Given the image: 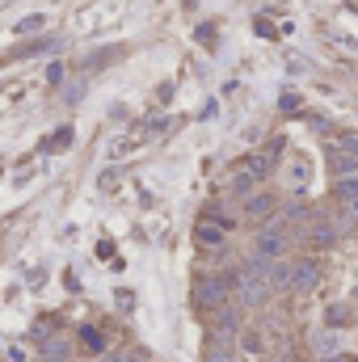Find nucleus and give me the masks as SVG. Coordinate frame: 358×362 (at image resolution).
<instances>
[{
    "mask_svg": "<svg viewBox=\"0 0 358 362\" xmlns=\"http://www.w3.org/2000/svg\"><path fill=\"white\" fill-rule=\"evenodd\" d=\"M316 282H321V262H316V257L291 262V291H312Z\"/></svg>",
    "mask_w": 358,
    "mask_h": 362,
    "instance_id": "423d86ee",
    "label": "nucleus"
},
{
    "mask_svg": "<svg viewBox=\"0 0 358 362\" xmlns=\"http://www.w3.org/2000/svg\"><path fill=\"white\" fill-rule=\"evenodd\" d=\"M325 362H358V358H354V354H342V350H337L333 358H325Z\"/></svg>",
    "mask_w": 358,
    "mask_h": 362,
    "instance_id": "393cba45",
    "label": "nucleus"
},
{
    "mask_svg": "<svg viewBox=\"0 0 358 362\" xmlns=\"http://www.w3.org/2000/svg\"><path fill=\"white\" fill-rule=\"evenodd\" d=\"M76 333H81V350L93 354V358H101V354L110 350V333H105L101 325H81Z\"/></svg>",
    "mask_w": 358,
    "mask_h": 362,
    "instance_id": "1a4fd4ad",
    "label": "nucleus"
},
{
    "mask_svg": "<svg viewBox=\"0 0 358 362\" xmlns=\"http://www.w3.org/2000/svg\"><path fill=\"white\" fill-rule=\"evenodd\" d=\"M253 185H258V177H253L249 169H236V173H232V194L249 198V194H253Z\"/></svg>",
    "mask_w": 358,
    "mask_h": 362,
    "instance_id": "a211bd4d",
    "label": "nucleus"
},
{
    "mask_svg": "<svg viewBox=\"0 0 358 362\" xmlns=\"http://www.w3.org/2000/svg\"><path fill=\"white\" fill-rule=\"evenodd\" d=\"M224 236H228V232H224L219 223H207V219H198V228H194V240H198L202 249H219Z\"/></svg>",
    "mask_w": 358,
    "mask_h": 362,
    "instance_id": "ddd939ff",
    "label": "nucleus"
},
{
    "mask_svg": "<svg viewBox=\"0 0 358 362\" xmlns=\"http://www.w3.org/2000/svg\"><path fill=\"white\" fill-rule=\"evenodd\" d=\"M337 350H342V346H337L333 333H316V354H321V358H333Z\"/></svg>",
    "mask_w": 358,
    "mask_h": 362,
    "instance_id": "aec40b11",
    "label": "nucleus"
},
{
    "mask_svg": "<svg viewBox=\"0 0 358 362\" xmlns=\"http://www.w3.org/2000/svg\"><path fill=\"white\" fill-rule=\"evenodd\" d=\"M148 362H152V358H148Z\"/></svg>",
    "mask_w": 358,
    "mask_h": 362,
    "instance_id": "bb28decb",
    "label": "nucleus"
},
{
    "mask_svg": "<svg viewBox=\"0 0 358 362\" xmlns=\"http://www.w3.org/2000/svg\"><path fill=\"white\" fill-rule=\"evenodd\" d=\"M38 51H51V38H42V42H25V47H17V51H13V59H21V55H38Z\"/></svg>",
    "mask_w": 358,
    "mask_h": 362,
    "instance_id": "412c9836",
    "label": "nucleus"
},
{
    "mask_svg": "<svg viewBox=\"0 0 358 362\" xmlns=\"http://www.w3.org/2000/svg\"><path fill=\"white\" fill-rule=\"evenodd\" d=\"M34 362H72L68 358V341H47V346H38V358Z\"/></svg>",
    "mask_w": 358,
    "mask_h": 362,
    "instance_id": "dca6fc26",
    "label": "nucleus"
},
{
    "mask_svg": "<svg viewBox=\"0 0 358 362\" xmlns=\"http://www.w3.org/2000/svg\"><path fill=\"white\" fill-rule=\"evenodd\" d=\"M304 236L312 240V249H329V245H337V240H342V232H337V223H333L329 215H316V219H312V228H308Z\"/></svg>",
    "mask_w": 358,
    "mask_h": 362,
    "instance_id": "0eeeda50",
    "label": "nucleus"
},
{
    "mask_svg": "<svg viewBox=\"0 0 358 362\" xmlns=\"http://www.w3.org/2000/svg\"><path fill=\"white\" fill-rule=\"evenodd\" d=\"M114 299H118V312H135V295L131 291H118Z\"/></svg>",
    "mask_w": 358,
    "mask_h": 362,
    "instance_id": "4be33fe9",
    "label": "nucleus"
},
{
    "mask_svg": "<svg viewBox=\"0 0 358 362\" xmlns=\"http://www.w3.org/2000/svg\"><path fill=\"white\" fill-rule=\"evenodd\" d=\"M245 219H253V223H274V219H278V198H274V194H266V189H262V194H249V198H245Z\"/></svg>",
    "mask_w": 358,
    "mask_h": 362,
    "instance_id": "39448f33",
    "label": "nucleus"
},
{
    "mask_svg": "<svg viewBox=\"0 0 358 362\" xmlns=\"http://www.w3.org/2000/svg\"><path fill=\"white\" fill-rule=\"evenodd\" d=\"M258 362H295L291 354H266V358H258Z\"/></svg>",
    "mask_w": 358,
    "mask_h": 362,
    "instance_id": "b1692460",
    "label": "nucleus"
},
{
    "mask_svg": "<svg viewBox=\"0 0 358 362\" xmlns=\"http://www.w3.org/2000/svg\"><path fill=\"white\" fill-rule=\"evenodd\" d=\"M236 362H253V358H236Z\"/></svg>",
    "mask_w": 358,
    "mask_h": 362,
    "instance_id": "a878e982",
    "label": "nucleus"
},
{
    "mask_svg": "<svg viewBox=\"0 0 358 362\" xmlns=\"http://www.w3.org/2000/svg\"><path fill=\"white\" fill-rule=\"evenodd\" d=\"M68 144H72V127H59V131H51V139H47L42 148H47V152H64Z\"/></svg>",
    "mask_w": 358,
    "mask_h": 362,
    "instance_id": "6ab92c4d",
    "label": "nucleus"
},
{
    "mask_svg": "<svg viewBox=\"0 0 358 362\" xmlns=\"http://www.w3.org/2000/svg\"><path fill=\"white\" fill-rule=\"evenodd\" d=\"M291 253V236H287V228L274 219V223H262V232H258V240H253V257H262V262H282Z\"/></svg>",
    "mask_w": 358,
    "mask_h": 362,
    "instance_id": "20e7f679",
    "label": "nucleus"
},
{
    "mask_svg": "<svg viewBox=\"0 0 358 362\" xmlns=\"http://www.w3.org/2000/svg\"><path fill=\"white\" fill-rule=\"evenodd\" d=\"M266 282H270L274 295H278V291H291V257H282V262H266Z\"/></svg>",
    "mask_w": 358,
    "mask_h": 362,
    "instance_id": "f8f14e48",
    "label": "nucleus"
},
{
    "mask_svg": "<svg viewBox=\"0 0 358 362\" xmlns=\"http://www.w3.org/2000/svg\"><path fill=\"white\" fill-rule=\"evenodd\" d=\"M228 282H232V295L245 312H262L270 303V295H274L266 282V262L262 257H249L236 274H228Z\"/></svg>",
    "mask_w": 358,
    "mask_h": 362,
    "instance_id": "f257e3e1",
    "label": "nucleus"
},
{
    "mask_svg": "<svg viewBox=\"0 0 358 362\" xmlns=\"http://www.w3.org/2000/svg\"><path fill=\"white\" fill-rule=\"evenodd\" d=\"M245 308L241 303H224L207 316V341H224V346H236V337L245 333Z\"/></svg>",
    "mask_w": 358,
    "mask_h": 362,
    "instance_id": "7ed1b4c3",
    "label": "nucleus"
},
{
    "mask_svg": "<svg viewBox=\"0 0 358 362\" xmlns=\"http://www.w3.org/2000/svg\"><path fill=\"white\" fill-rule=\"evenodd\" d=\"M101 362H148V354L144 350H131V346H110L101 354Z\"/></svg>",
    "mask_w": 358,
    "mask_h": 362,
    "instance_id": "2eb2a0df",
    "label": "nucleus"
},
{
    "mask_svg": "<svg viewBox=\"0 0 358 362\" xmlns=\"http://www.w3.org/2000/svg\"><path fill=\"white\" fill-rule=\"evenodd\" d=\"M236 350H241V358L258 362V358H266V354H270V341H266V333H262V329H253V325H249V329L236 337Z\"/></svg>",
    "mask_w": 358,
    "mask_h": 362,
    "instance_id": "6e6552de",
    "label": "nucleus"
},
{
    "mask_svg": "<svg viewBox=\"0 0 358 362\" xmlns=\"http://www.w3.org/2000/svg\"><path fill=\"white\" fill-rule=\"evenodd\" d=\"M30 30H42V17H38V13H34V17H25V21L17 25V34H30Z\"/></svg>",
    "mask_w": 358,
    "mask_h": 362,
    "instance_id": "5701e85b",
    "label": "nucleus"
},
{
    "mask_svg": "<svg viewBox=\"0 0 358 362\" xmlns=\"http://www.w3.org/2000/svg\"><path fill=\"white\" fill-rule=\"evenodd\" d=\"M350 320H354V316H350V308H346V303H333V308L325 312V325H329V329H346Z\"/></svg>",
    "mask_w": 358,
    "mask_h": 362,
    "instance_id": "f3484780",
    "label": "nucleus"
},
{
    "mask_svg": "<svg viewBox=\"0 0 358 362\" xmlns=\"http://www.w3.org/2000/svg\"><path fill=\"white\" fill-rule=\"evenodd\" d=\"M329 169H333V177H337V181H342V177H354V173H358V156L333 144V148H329Z\"/></svg>",
    "mask_w": 358,
    "mask_h": 362,
    "instance_id": "9d476101",
    "label": "nucleus"
},
{
    "mask_svg": "<svg viewBox=\"0 0 358 362\" xmlns=\"http://www.w3.org/2000/svg\"><path fill=\"white\" fill-rule=\"evenodd\" d=\"M333 198H337V202H342V206H346V211L358 219V173H354V177L333 181Z\"/></svg>",
    "mask_w": 358,
    "mask_h": 362,
    "instance_id": "9b49d317",
    "label": "nucleus"
},
{
    "mask_svg": "<svg viewBox=\"0 0 358 362\" xmlns=\"http://www.w3.org/2000/svg\"><path fill=\"white\" fill-rule=\"evenodd\" d=\"M241 350L236 346H224V341H207L202 346V362H236Z\"/></svg>",
    "mask_w": 358,
    "mask_h": 362,
    "instance_id": "4468645a",
    "label": "nucleus"
},
{
    "mask_svg": "<svg viewBox=\"0 0 358 362\" xmlns=\"http://www.w3.org/2000/svg\"><path fill=\"white\" fill-rule=\"evenodd\" d=\"M190 303L198 308V312H215V308H224V303H232V282H228V274H198L194 282H190Z\"/></svg>",
    "mask_w": 358,
    "mask_h": 362,
    "instance_id": "f03ea898",
    "label": "nucleus"
}]
</instances>
